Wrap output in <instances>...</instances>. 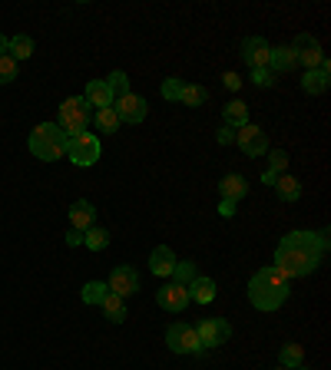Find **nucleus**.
I'll return each instance as SVG.
<instances>
[{
	"label": "nucleus",
	"instance_id": "obj_32",
	"mask_svg": "<svg viewBox=\"0 0 331 370\" xmlns=\"http://www.w3.org/2000/svg\"><path fill=\"white\" fill-rule=\"evenodd\" d=\"M196 262H176V268H173V278H176V284H189L192 278H196Z\"/></svg>",
	"mask_w": 331,
	"mask_h": 370
},
{
	"label": "nucleus",
	"instance_id": "obj_35",
	"mask_svg": "<svg viewBox=\"0 0 331 370\" xmlns=\"http://www.w3.org/2000/svg\"><path fill=\"white\" fill-rule=\"evenodd\" d=\"M252 83L255 87H262V89L275 87V73H272V70H252Z\"/></svg>",
	"mask_w": 331,
	"mask_h": 370
},
{
	"label": "nucleus",
	"instance_id": "obj_5",
	"mask_svg": "<svg viewBox=\"0 0 331 370\" xmlns=\"http://www.w3.org/2000/svg\"><path fill=\"white\" fill-rule=\"evenodd\" d=\"M99 136H93V132H80V136H70V142H66V159L73 165H80V169H89L93 162H99Z\"/></svg>",
	"mask_w": 331,
	"mask_h": 370
},
{
	"label": "nucleus",
	"instance_id": "obj_10",
	"mask_svg": "<svg viewBox=\"0 0 331 370\" xmlns=\"http://www.w3.org/2000/svg\"><path fill=\"white\" fill-rule=\"evenodd\" d=\"M235 142H239V149H242L245 155H252V159L268 153V136H265L258 126H252V122H245L242 129L235 132Z\"/></svg>",
	"mask_w": 331,
	"mask_h": 370
},
{
	"label": "nucleus",
	"instance_id": "obj_40",
	"mask_svg": "<svg viewBox=\"0 0 331 370\" xmlns=\"http://www.w3.org/2000/svg\"><path fill=\"white\" fill-rule=\"evenodd\" d=\"M275 179H278V175H275V172H272V169H268V172H265V175H262V182H265V185H275Z\"/></svg>",
	"mask_w": 331,
	"mask_h": 370
},
{
	"label": "nucleus",
	"instance_id": "obj_37",
	"mask_svg": "<svg viewBox=\"0 0 331 370\" xmlns=\"http://www.w3.org/2000/svg\"><path fill=\"white\" fill-rule=\"evenodd\" d=\"M66 245H70V248H77V245H83V231L70 229V231H66Z\"/></svg>",
	"mask_w": 331,
	"mask_h": 370
},
{
	"label": "nucleus",
	"instance_id": "obj_25",
	"mask_svg": "<svg viewBox=\"0 0 331 370\" xmlns=\"http://www.w3.org/2000/svg\"><path fill=\"white\" fill-rule=\"evenodd\" d=\"M7 53H11L13 60H30L33 56V40L27 37V33H17V37L7 40Z\"/></svg>",
	"mask_w": 331,
	"mask_h": 370
},
{
	"label": "nucleus",
	"instance_id": "obj_11",
	"mask_svg": "<svg viewBox=\"0 0 331 370\" xmlns=\"http://www.w3.org/2000/svg\"><path fill=\"white\" fill-rule=\"evenodd\" d=\"M113 109H116L120 122H143V120H146V113H149L146 99H143V96H136V93H126V96L113 99Z\"/></svg>",
	"mask_w": 331,
	"mask_h": 370
},
{
	"label": "nucleus",
	"instance_id": "obj_29",
	"mask_svg": "<svg viewBox=\"0 0 331 370\" xmlns=\"http://www.w3.org/2000/svg\"><path fill=\"white\" fill-rule=\"evenodd\" d=\"M106 87H110L113 99H120V96H126V93H130V77H126L123 70H113L110 77H106Z\"/></svg>",
	"mask_w": 331,
	"mask_h": 370
},
{
	"label": "nucleus",
	"instance_id": "obj_3",
	"mask_svg": "<svg viewBox=\"0 0 331 370\" xmlns=\"http://www.w3.org/2000/svg\"><path fill=\"white\" fill-rule=\"evenodd\" d=\"M66 142H70V136L56 122H40L30 132V153L37 159H44V162H56V159L66 155Z\"/></svg>",
	"mask_w": 331,
	"mask_h": 370
},
{
	"label": "nucleus",
	"instance_id": "obj_15",
	"mask_svg": "<svg viewBox=\"0 0 331 370\" xmlns=\"http://www.w3.org/2000/svg\"><path fill=\"white\" fill-rule=\"evenodd\" d=\"M96 225V208H93V202H87V198H80V202H73L70 205V229L77 231H87Z\"/></svg>",
	"mask_w": 331,
	"mask_h": 370
},
{
	"label": "nucleus",
	"instance_id": "obj_43",
	"mask_svg": "<svg viewBox=\"0 0 331 370\" xmlns=\"http://www.w3.org/2000/svg\"><path fill=\"white\" fill-rule=\"evenodd\" d=\"M275 370H288V367H275Z\"/></svg>",
	"mask_w": 331,
	"mask_h": 370
},
{
	"label": "nucleus",
	"instance_id": "obj_12",
	"mask_svg": "<svg viewBox=\"0 0 331 370\" xmlns=\"http://www.w3.org/2000/svg\"><path fill=\"white\" fill-rule=\"evenodd\" d=\"M113 294H120V298H130V294L139 291V274L132 272L130 264H120V268H113L110 272V281H106Z\"/></svg>",
	"mask_w": 331,
	"mask_h": 370
},
{
	"label": "nucleus",
	"instance_id": "obj_30",
	"mask_svg": "<svg viewBox=\"0 0 331 370\" xmlns=\"http://www.w3.org/2000/svg\"><path fill=\"white\" fill-rule=\"evenodd\" d=\"M106 281H87L83 284V301L87 305H103V298H106Z\"/></svg>",
	"mask_w": 331,
	"mask_h": 370
},
{
	"label": "nucleus",
	"instance_id": "obj_2",
	"mask_svg": "<svg viewBox=\"0 0 331 370\" xmlns=\"http://www.w3.org/2000/svg\"><path fill=\"white\" fill-rule=\"evenodd\" d=\"M325 258V251H311V248H282L278 245L275 251V268L282 278H308L315 268L321 264Z\"/></svg>",
	"mask_w": 331,
	"mask_h": 370
},
{
	"label": "nucleus",
	"instance_id": "obj_31",
	"mask_svg": "<svg viewBox=\"0 0 331 370\" xmlns=\"http://www.w3.org/2000/svg\"><path fill=\"white\" fill-rule=\"evenodd\" d=\"M13 79H17V60L11 53H4L0 56V87H7Z\"/></svg>",
	"mask_w": 331,
	"mask_h": 370
},
{
	"label": "nucleus",
	"instance_id": "obj_42",
	"mask_svg": "<svg viewBox=\"0 0 331 370\" xmlns=\"http://www.w3.org/2000/svg\"><path fill=\"white\" fill-rule=\"evenodd\" d=\"M292 370H308V367H305V364H301V367H292Z\"/></svg>",
	"mask_w": 331,
	"mask_h": 370
},
{
	"label": "nucleus",
	"instance_id": "obj_41",
	"mask_svg": "<svg viewBox=\"0 0 331 370\" xmlns=\"http://www.w3.org/2000/svg\"><path fill=\"white\" fill-rule=\"evenodd\" d=\"M7 53V37H0V56Z\"/></svg>",
	"mask_w": 331,
	"mask_h": 370
},
{
	"label": "nucleus",
	"instance_id": "obj_13",
	"mask_svg": "<svg viewBox=\"0 0 331 370\" xmlns=\"http://www.w3.org/2000/svg\"><path fill=\"white\" fill-rule=\"evenodd\" d=\"M156 301H159V307L163 311H173V314H179L182 307L189 305V291H186V284H166V288H159L156 291Z\"/></svg>",
	"mask_w": 331,
	"mask_h": 370
},
{
	"label": "nucleus",
	"instance_id": "obj_24",
	"mask_svg": "<svg viewBox=\"0 0 331 370\" xmlns=\"http://www.w3.org/2000/svg\"><path fill=\"white\" fill-rule=\"evenodd\" d=\"M301 364H305V347H301V344H292V340H288L285 347L278 350V367H301Z\"/></svg>",
	"mask_w": 331,
	"mask_h": 370
},
{
	"label": "nucleus",
	"instance_id": "obj_16",
	"mask_svg": "<svg viewBox=\"0 0 331 370\" xmlns=\"http://www.w3.org/2000/svg\"><path fill=\"white\" fill-rule=\"evenodd\" d=\"M186 291H189V301H196V305H212V301H216V281H212V278H202V274H196V278L186 284Z\"/></svg>",
	"mask_w": 331,
	"mask_h": 370
},
{
	"label": "nucleus",
	"instance_id": "obj_18",
	"mask_svg": "<svg viewBox=\"0 0 331 370\" xmlns=\"http://www.w3.org/2000/svg\"><path fill=\"white\" fill-rule=\"evenodd\" d=\"M83 99H87L89 106H96V109L113 106V93H110V87H106V79H89Z\"/></svg>",
	"mask_w": 331,
	"mask_h": 370
},
{
	"label": "nucleus",
	"instance_id": "obj_33",
	"mask_svg": "<svg viewBox=\"0 0 331 370\" xmlns=\"http://www.w3.org/2000/svg\"><path fill=\"white\" fill-rule=\"evenodd\" d=\"M182 87H186V83H182L179 77H169L163 83V96L169 99V103H179V96H182Z\"/></svg>",
	"mask_w": 331,
	"mask_h": 370
},
{
	"label": "nucleus",
	"instance_id": "obj_1",
	"mask_svg": "<svg viewBox=\"0 0 331 370\" xmlns=\"http://www.w3.org/2000/svg\"><path fill=\"white\" fill-rule=\"evenodd\" d=\"M249 301L258 311H278L288 301V281L278 274L275 264L252 274V281H249Z\"/></svg>",
	"mask_w": 331,
	"mask_h": 370
},
{
	"label": "nucleus",
	"instance_id": "obj_26",
	"mask_svg": "<svg viewBox=\"0 0 331 370\" xmlns=\"http://www.w3.org/2000/svg\"><path fill=\"white\" fill-rule=\"evenodd\" d=\"M93 122H96V129L99 132H116L123 126L120 116H116V109L106 106V109H96V116H93Z\"/></svg>",
	"mask_w": 331,
	"mask_h": 370
},
{
	"label": "nucleus",
	"instance_id": "obj_27",
	"mask_svg": "<svg viewBox=\"0 0 331 370\" xmlns=\"http://www.w3.org/2000/svg\"><path fill=\"white\" fill-rule=\"evenodd\" d=\"M83 245H87L89 251H103L106 245H110V231H106V229H96V225H93V229L83 231Z\"/></svg>",
	"mask_w": 331,
	"mask_h": 370
},
{
	"label": "nucleus",
	"instance_id": "obj_6",
	"mask_svg": "<svg viewBox=\"0 0 331 370\" xmlns=\"http://www.w3.org/2000/svg\"><path fill=\"white\" fill-rule=\"evenodd\" d=\"M166 347L176 350V354H192V357H199L202 354V340H199L196 327L189 324H173L169 331H166Z\"/></svg>",
	"mask_w": 331,
	"mask_h": 370
},
{
	"label": "nucleus",
	"instance_id": "obj_7",
	"mask_svg": "<svg viewBox=\"0 0 331 370\" xmlns=\"http://www.w3.org/2000/svg\"><path fill=\"white\" fill-rule=\"evenodd\" d=\"M292 50H295V63L305 66V70H318L321 63H325V53H321V44L311 37V33H298L295 44H292Z\"/></svg>",
	"mask_w": 331,
	"mask_h": 370
},
{
	"label": "nucleus",
	"instance_id": "obj_19",
	"mask_svg": "<svg viewBox=\"0 0 331 370\" xmlns=\"http://www.w3.org/2000/svg\"><path fill=\"white\" fill-rule=\"evenodd\" d=\"M295 50L292 46H272V60H268V70L275 73V77H282V73H288V70H295Z\"/></svg>",
	"mask_w": 331,
	"mask_h": 370
},
{
	"label": "nucleus",
	"instance_id": "obj_28",
	"mask_svg": "<svg viewBox=\"0 0 331 370\" xmlns=\"http://www.w3.org/2000/svg\"><path fill=\"white\" fill-rule=\"evenodd\" d=\"M206 99H209L206 87H196V83H186V87H182V96H179V103H182V106H202Z\"/></svg>",
	"mask_w": 331,
	"mask_h": 370
},
{
	"label": "nucleus",
	"instance_id": "obj_4",
	"mask_svg": "<svg viewBox=\"0 0 331 370\" xmlns=\"http://www.w3.org/2000/svg\"><path fill=\"white\" fill-rule=\"evenodd\" d=\"M89 120H93V109L83 96H73V99H63L60 103V120L56 126L66 132V136H80V132H87Z\"/></svg>",
	"mask_w": 331,
	"mask_h": 370
},
{
	"label": "nucleus",
	"instance_id": "obj_21",
	"mask_svg": "<svg viewBox=\"0 0 331 370\" xmlns=\"http://www.w3.org/2000/svg\"><path fill=\"white\" fill-rule=\"evenodd\" d=\"M222 120H225L229 129H242L245 122H249V106H245L242 99H232L229 106L222 109Z\"/></svg>",
	"mask_w": 331,
	"mask_h": 370
},
{
	"label": "nucleus",
	"instance_id": "obj_20",
	"mask_svg": "<svg viewBox=\"0 0 331 370\" xmlns=\"http://www.w3.org/2000/svg\"><path fill=\"white\" fill-rule=\"evenodd\" d=\"M103 314H106V321H113V324H123L126 321V298H120V294L106 291V298H103Z\"/></svg>",
	"mask_w": 331,
	"mask_h": 370
},
{
	"label": "nucleus",
	"instance_id": "obj_38",
	"mask_svg": "<svg viewBox=\"0 0 331 370\" xmlns=\"http://www.w3.org/2000/svg\"><path fill=\"white\" fill-rule=\"evenodd\" d=\"M219 215H222V218H232V215H235V202H229V198H222Z\"/></svg>",
	"mask_w": 331,
	"mask_h": 370
},
{
	"label": "nucleus",
	"instance_id": "obj_36",
	"mask_svg": "<svg viewBox=\"0 0 331 370\" xmlns=\"http://www.w3.org/2000/svg\"><path fill=\"white\" fill-rule=\"evenodd\" d=\"M222 87L235 93V89L242 87V77H239V73H225V77H222Z\"/></svg>",
	"mask_w": 331,
	"mask_h": 370
},
{
	"label": "nucleus",
	"instance_id": "obj_22",
	"mask_svg": "<svg viewBox=\"0 0 331 370\" xmlns=\"http://www.w3.org/2000/svg\"><path fill=\"white\" fill-rule=\"evenodd\" d=\"M275 192H278V198H282V202H298V198H301V182H298L295 175H278L275 179Z\"/></svg>",
	"mask_w": 331,
	"mask_h": 370
},
{
	"label": "nucleus",
	"instance_id": "obj_17",
	"mask_svg": "<svg viewBox=\"0 0 331 370\" xmlns=\"http://www.w3.org/2000/svg\"><path fill=\"white\" fill-rule=\"evenodd\" d=\"M149 268H153V274H159V278H169L173 268H176V255H173V248H169V245L153 248V255H149Z\"/></svg>",
	"mask_w": 331,
	"mask_h": 370
},
{
	"label": "nucleus",
	"instance_id": "obj_23",
	"mask_svg": "<svg viewBox=\"0 0 331 370\" xmlns=\"http://www.w3.org/2000/svg\"><path fill=\"white\" fill-rule=\"evenodd\" d=\"M219 192H222V198H229V202H239V198L249 192V182H245L242 175H225L219 182Z\"/></svg>",
	"mask_w": 331,
	"mask_h": 370
},
{
	"label": "nucleus",
	"instance_id": "obj_39",
	"mask_svg": "<svg viewBox=\"0 0 331 370\" xmlns=\"http://www.w3.org/2000/svg\"><path fill=\"white\" fill-rule=\"evenodd\" d=\"M216 139H219L222 146H229V142H232V129H229V126H222V129H219V136H216Z\"/></svg>",
	"mask_w": 331,
	"mask_h": 370
},
{
	"label": "nucleus",
	"instance_id": "obj_8",
	"mask_svg": "<svg viewBox=\"0 0 331 370\" xmlns=\"http://www.w3.org/2000/svg\"><path fill=\"white\" fill-rule=\"evenodd\" d=\"M196 334L202 340V347H219V344H225L232 338V327L225 317H206V321L196 324Z\"/></svg>",
	"mask_w": 331,
	"mask_h": 370
},
{
	"label": "nucleus",
	"instance_id": "obj_14",
	"mask_svg": "<svg viewBox=\"0 0 331 370\" xmlns=\"http://www.w3.org/2000/svg\"><path fill=\"white\" fill-rule=\"evenodd\" d=\"M328 83H331V63L328 60H325L318 70H305V77H301V89L311 93V96H321V93L328 89Z\"/></svg>",
	"mask_w": 331,
	"mask_h": 370
},
{
	"label": "nucleus",
	"instance_id": "obj_9",
	"mask_svg": "<svg viewBox=\"0 0 331 370\" xmlns=\"http://www.w3.org/2000/svg\"><path fill=\"white\" fill-rule=\"evenodd\" d=\"M239 56L252 70H268V60H272V46L265 37H245L242 46H239Z\"/></svg>",
	"mask_w": 331,
	"mask_h": 370
},
{
	"label": "nucleus",
	"instance_id": "obj_34",
	"mask_svg": "<svg viewBox=\"0 0 331 370\" xmlns=\"http://www.w3.org/2000/svg\"><path fill=\"white\" fill-rule=\"evenodd\" d=\"M285 165H288V153H285V149H272V153H268V169H272L275 175L285 172Z\"/></svg>",
	"mask_w": 331,
	"mask_h": 370
}]
</instances>
